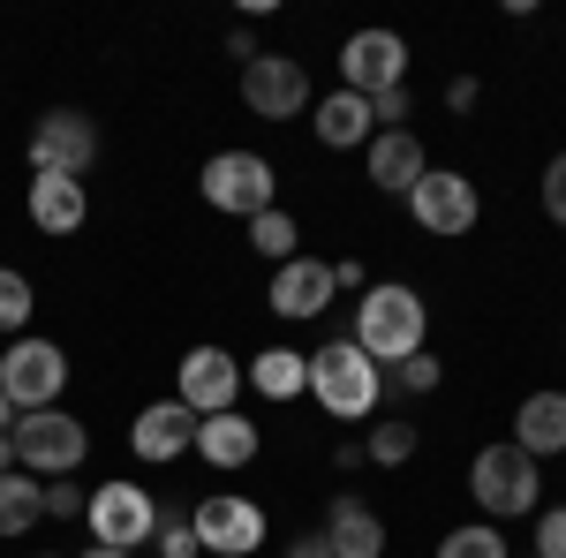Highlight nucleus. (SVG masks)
Returning <instances> with one entry per match:
<instances>
[{"label":"nucleus","mask_w":566,"mask_h":558,"mask_svg":"<svg viewBox=\"0 0 566 558\" xmlns=\"http://www.w3.org/2000/svg\"><path fill=\"white\" fill-rule=\"evenodd\" d=\"M317 536H325L340 558H386V520L370 514L363 498H333V514H325Z\"/></svg>","instance_id":"nucleus-20"},{"label":"nucleus","mask_w":566,"mask_h":558,"mask_svg":"<svg viewBox=\"0 0 566 558\" xmlns=\"http://www.w3.org/2000/svg\"><path fill=\"white\" fill-rule=\"evenodd\" d=\"M333 295H340V287H333V264L325 257H287L272 272V309H280V317H325Z\"/></svg>","instance_id":"nucleus-15"},{"label":"nucleus","mask_w":566,"mask_h":558,"mask_svg":"<svg viewBox=\"0 0 566 558\" xmlns=\"http://www.w3.org/2000/svg\"><path fill=\"white\" fill-rule=\"evenodd\" d=\"M264 445V430L242 415V408H219V415H197V453L212 461V468H250Z\"/></svg>","instance_id":"nucleus-16"},{"label":"nucleus","mask_w":566,"mask_h":558,"mask_svg":"<svg viewBox=\"0 0 566 558\" xmlns=\"http://www.w3.org/2000/svg\"><path fill=\"white\" fill-rule=\"evenodd\" d=\"M446 106L469 114V106H476V76H453V84H446Z\"/></svg>","instance_id":"nucleus-34"},{"label":"nucleus","mask_w":566,"mask_h":558,"mask_svg":"<svg viewBox=\"0 0 566 558\" xmlns=\"http://www.w3.org/2000/svg\"><path fill=\"white\" fill-rule=\"evenodd\" d=\"M310 392H317L325 415H340V423H370L378 400H386V370H378L355 340H333V347L310 355Z\"/></svg>","instance_id":"nucleus-2"},{"label":"nucleus","mask_w":566,"mask_h":558,"mask_svg":"<svg viewBox=\"0 0 566 558\" xmlns=\"http://www.w3.org/2000/svg\"><path fill=\"white\" fill-rule=\"evenodd\" d=\"M15 468V438H0V475Z\"/></svg>","instance_id":"nucleus-36"},{"label":"nucleus","mask_w":566,"mask_h":558,"mask_svg":"<svg viewBox=\"0 0 566 558\" xmlns=\"http://www.w3.org/2000/svg\"><path fill=\"white\" fill-rule=\"evenodd\" d=\"M91 544H114V551H136V544H151V528H159V506H151V491L144 483H98L91 491Z\"/></svg>","instance_id":"nucleus-7"},{"label":"nucleus","mask_w":566,"mask_h":558,"mask_svg":"<svg viewBox=\"0 0 566 558\" xmlns=\"http://www.w3.org/2000/svg\"><path fill=\"white\" fill-rule=\"evenodd\" d=\"M250 386H258L264 400H295V392L310 386V355H295V347H264L258 362H250Z\"/></svg>","instance_id":"nucleus-23"},{"label":"nucleus","mask_w":566,"mask_h":558,"mask_svg":"<svg viewBox=\"0 0 566 558\" xmlns=\"http://www.w3.org/2000/svg\"><path fill=\"white\" fill-rule=\"evenodd\" d=\"M287 558H340V551H333L325 536H295V544H287Z\"/></svg>","instance_id":"nucleus-35"},{"label":"nucleus","mask_w":566,"mask_h":558,"mask_svg":"<svg viewBox=\"0 0 566 558\" xmlns=\"http://www.w3.org/2000/svg\"><path fill=\"white\" fill-rule=\"evenodd\" d=\"M528 558H536V551H528Z\"/></svg>","instance_id":"nucleus-40"},{"label":"nucleus","mask_w":566,"mask_h":558,"mask_svg":"<svg viewBox=\"0 0 566 558\" xmlns=\"http://www.w3.org/2000/svg\"><path fill=\"white\" fill-rule=\"evenodd\" d=\"M234 392H242V362H234L227 347H189V355H181L175 400L189 408V415H219V408H234Z\"/></svg>","instance_id":"nucleus-13"},{"label":"nucleus","mask_w":566,"mask_h":558,"mask_svg":"<svg viewBox=\"0 0 566 558\" xmlns=\"http://www.w3.org/2000/svg\"><path fill=\"white\" fill-rule=\"evenodd\" d=\"M544 212H552V219L566 227V151L552 159V167H544Z\"/></svg>","instance_id":"nucleus-32"},{"label":"nucleus","mask_w":566,"mask_h":558,"mask_svg":"<svg viewBox=\"0 0 566 558\" xmlns=\"http://www.w3.org/2000/svg\"><path fill=\"white\" fill-rule=\"evenodd\" d=\"M31 309H39V302H31V280L0 264V333H15V340H23V325H31Z\"/></svg>","instance_id":"nucleus-26"},{"label":"nucleus","mask_w":566,"mask_h":558,"mask_svg":"<svg viewBox=\"0 0 566 558\" xmlns=\"http://www.w3.org/2000/svg\"><path fill=\"white\" fill-rule=\"evenodd\" d=\"M438 558H514V551H506L499 520H469V528H453V536L438 544Z\"/></svg>","instance_id":"nucleus-25"},{"label":"nucleus","mask_w":566,"mask_h":558,"mask_svg":"<svg viewBox=\"0 0 566 558\" xmlns=\"http://www.w3.org/2000/svg\"><path fill=\"white\" fill-rule=\"evenodd\" d=\"M310 114H317V136H325L333 151H355L363 136H378V122H370V98H355V91H333V98H317Z\"/></svg>","instance_id":"nucleus-21"},{"label":"nucleus","mask_w":566,"mask_h":558,"mask_svg":"<svg viewBox=\"0 0 566 558\" xmlns=\"http://www.w3.org/2000/svg\"><path fill=\"white\" fill-rule=\"evenodd\" d=\"M151 544H159V558H205V544H197V528L181 514H159V528H151Z\"/></svg>","instance_id":"nucleus-28"},{"label":"nucleus","mask_w":566,"mask_h":558,"mask_svg":"<svg viewBox=\"0 0 566 558\" xmlns=\"http://www.w3.org/2000/svg\"><path fill=\"white\" fill-rule=\"evenodd\" d=\"M423 325H431V302L416 287H400V280H386V287H363L348 340L370 362H400V355H423Z\"/></svg>","instance_id":"nucleus-1"},{"label":"nucleus","mask_w":566,"mask_h":558,"mask_svg":"<svg viewBox=\"0 0 566 558\" xmlns=\"http://www.w3.org/2000/svg\"><path fill=\"white\" fill-rule=\"evenodd\" d=\"M15 468L23 475H39V483H61V475H76L84 468V453H91V430L69 415V408H31V415H15Z\"/></svg>","instance_id":"nucleus-3"},{"label":"nucleus","mask_w":566,"mask_h":558,"mask_svg":"<svg viewBox=\"0 0 566 558\" xmlns=\"http://www.w3.org/2000/svg\"><path fill=\"white\" fill-rule=\"evenodd\" d=\"M408 212H416V227H423V234H469L483 204H476V181H469V173L431 167L416 189H408Z\"/></svg>","instance_id":"nucleus-11"},{"label":"nucleus","mask_w":566,"mask_h":558,"mask_svg":"<svg viewBox=\"0 0 566 558\" xmlns=\"http://www.w3.org/2000/svg\"><path fill=\"white\" fill-rule=\"evenodd\" d=\"M84 558H136V551H114V544H91Z\"/></svg>","instance_id":"nucleus-37"},{"label":"nucleus","mask_w":566,"mask_h":558,"mask_svg":"<svg viewBox=\"0 0 566 558\" xmlns=\"http://www.w3.org/2000/svg\"><path fill=\"white\" fill-rule=\"evenodd\" d=\"M438 378H446V370L431 362V347H423V355H400V362H392V386H400V392H438Z\"/></svg>","instance_id":"nucleus-29"},{"label":"nucleus","mask_w":566,"mask_h":558,"mask_svg":"<svg viewBox=\"0 0 566 558\" xmlns=\"http://www.w3.org/2000/svg\"><path fill=\"white\" fill-rule=\"evenodd\" d=\"M242 106L258 114V122H295L310 106V69L303 61H287V53H258V61H242Z\"/></svg>","instance_id":"nucleus-8"},{"label":"nucleus","mask_w":566,"mask_h":558,"mask_svg":"<svg viewBox=\"0 0 566 558\" xmlns=\"http://www.w3.org/2000/svg\"><path fill=\"white\" fill-rule=\"evenodd\" d=\"M205 204L234 219L272 212V159L264 151H212L205 159Z\"/></svg>","instance_id":"nucleus-6"},{"label":"nucleus","mask_w":566,"mask_h":558,"mask_svg":"<svg viewBox=\"0 0 566 558\" xmlns=\"http://www.w3.org/2000/svg\"><path fill=\"white\" fill-rule=\"evenodd\" d=\"M39 558H53V551H39Z\"/></svg>","instance_id":"nucleus-39"},{"label":"nucleus","mask_w":566,"mask_h":558,"mask_svg":"<svg viewBox=\"0 0 566 558\" xmlns=\"http://www.w3.org/2000/svg\"><path fill=\"white\" fill-rule=\"evenodd\" d=\"M423 173H431L423 167V136H408V129H378L370 136V181H378V189L408 197Z\"/></svg>","instance_id":"nucleus-19"},{"label":"nucleus","mask_w":566,"mask_h":558,"mask_svg":"<svg viewBox=\"0 0 566 558\" xmlns=\"http://www.w3.org/2000/svg\"><path fill=\"white\" fill-rule=\"evenodd\" d=\"M84 506H91V498L76 491V483H69V475H61V483H45V514H53V520H76Z\"/></svg>","instance_id":"nucleus-31"},{"label":"nucleus","mask_w":566,"mask_h":558,"mask_svg":"<svg viewBox=\"0 0 566 558\" xmlns=\"http://www.w3.org/2000/svg\"><path fill=\"white\" fill-rule=\"evenodd\" d=\"M469 491H476L483 520H514V514H536L544 468L528 461L522 445H483V453H476V468H469Z\"/></svg>","instance_id":"nucleus-4"},{"label":"nucleus","mask_w":566,"mask_h":558,"mask_svg":"<svg viewBox=\"0 0 566 558\" xmlns=\"http://www.w3.org/2000/svg\"><path fill=\"white\" fill-rule=\"evenodd\" d=\"M8 430H15V408H8V392H0V438H8Z\"/></svg>","instance_id":"nucleus-38"},{"label":"nucleus","mask_w":566,"mask_h":558,"mask_svg":"<svg viewBox=\"0 0 566 558\" xmlns=\"http://www.w3.org/2000/svg\"><path fill=\"white\" fill-rule=\"evenodd\" d=\"M189 528H197V544L212 558H250L264 544V506L234 498V491H212V498L189 514Z\"/></svg>","instance_id":"nucleus-12"},{"label":"nucleus","mask_w":566,"mask_h":558,"mask_svg":"<svg viewBox=\"0 0 566 558\" xmlns=\"http://www.w3.org/2000/svg\"><path fill=\"white\" fill-rule=\"evenodd\" d=\"M98 159V129H91V114H76V106H53V114H39V129H31V173H76Z\"/></svg>","instance_id":"nucleus-10"},{"label":"nucleus","mask_w":566,"mask_h":558,"mask_svg":"<svg viewBox=\"0 0 566 558\" xmlns=\"http://www.w3.org/2000/svg\"><path fill=\"white\" fill-rule=\"evenodd\" d=\"M61 386H69V355H61L53 340H31V333H23V340L0 355V392H8V408H15V415L53 408Z\"/></svg>","instance_id":"nucleus-5"},{"label":"nucleus","mask_w":566,"mask_h":558,"mask_svg":"<svg viewBox=\"0 0 566 558\" xmlns=\"http://www.w3.org/2000/svg\"><path fill=\"white\" fill-rule=\"evenodd\" d=\"M91 212L84 181H69V173H31V227L39 234H76Z\"/></svg>","instance_id":"nucleus-18"},{"label":"nucleus","mask_w":566,"mask_h":558,"mask_svg":"<svg viewBox=\"0 0 566 558\" xmlns=\"http://www.w3.org/2000/svg\"><path fill=\"white\" fill-rule=\"evenodd\" d=\"M400 76H408V39L400 31H355L340 45V91H355V98L400 91Z\"/></svg>","instance_id":"nucleus-9"},{"label":"nucleus","mask_w":566,"mask_h":558,"mask_svg":"<svg viewBox=\"0 0 566 558\" xmlns=\"http://www.w3.org/2000/svg\"><path fill=\"white\" fill-rule=\"evenodd\" d=\"M370 122L400 129V122H408V91H378V98H370Z\"/></svg>","instance_id":"nucleus-33"},{"label":"nucleus","mask_w":566,"mask_h":558,"mask_svg":"<svg viewBox=\"0 0 566 558\" xmlns=\"http://www.w3.org/2000/svg\"><path fill=\"white\" fill-rule=\"evenodd\" d=\"M250 242H258V250H264V257H272V264L303 257V234H295V219L280 212V204H272V212H258V219H250Z\"/></svg>","instance_id":"nucleus-24"},{"label":"nucleus","mask_w":566,"mask_h":558,"mask_svg":"<svg viewBox=\"0 0 566 558\" xmlns=\"http://www.w3.org/2000/svg\"><path fill=\"white\" fill-rule=\"evenodd\" d=\"M408 453H416V423H378L370 430V461H378V468H400Z\"/></svg>","instance_id":"nucleus-27"},{"label":"nucleus","mask_w":566,"mask_h":558,"mask_svg":"<svg viewBox=\"0 0 566 558\" xmlns=\"http://www.w3.org/2000/svg\"><path fill=\"white\" fill-rule=\"evenodd\" d=\"M536 558H566V506H544V520H536Z\"/></svg>","instance_id":"nucleus-30"},{"label":"nucleus","mask_w":566,"mask_h":558,"mask_svg":"<svg viewBox=\"0 0 566 558\" xmlns=\"http://www.w3.org/2000/svg\"><path fill=\"white\" fill-rule=\"evenodd\" d=\"M129 445H136V461H181L189 445H197V415L181 408V400H151L144 415H136V430H129Z\"/></svg>","instance_id":"nucleus-14"},{"label":"nucleus","mask_w":566,"mask_h":558,"mask_svg":"<svg viewBox=\"0 0 566 558\" xmlns=\"http://www.w3.org/2000/svg\"><path fill=\"white\" fill-rule=\"evenodd\" d=\"M514 445H522L528 461L566 453V392H528L522 408H514Z\"/></svg>","instance_id":"nucleus-17"},{"label":"nucleus","mask_w":566,"mask_h":558,"mask_svg":"<svg viewBox=\"0 0 566 558\" xmlns=\"http://www.w3.org/2000/svg\"><path fill=\"white\" fill-rule=\"evenodd\" d=\"M39 520H45V483L23 475V468H8L0 475V536H31Z\"/></svg>","instance_id":"nucleus-22"}]
</instances>
